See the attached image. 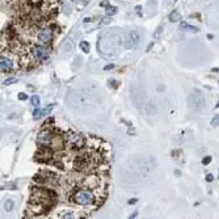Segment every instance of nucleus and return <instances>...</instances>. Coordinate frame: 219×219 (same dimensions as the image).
I'll return each instance as SVG.
<instances>
[{"instance_id": "f257e3e1", "label": "nucleus", "mask_w": 219, "mask_h": 219, "mask_svg": "<svg viewBox=\"0 0 219 219\" xmlns=\"http://www.w3.org/2000/svg\"><path fill=\"white\" fill-rule=\"evenodd\" d=\"M74 201L77 205H81V206L91 205L95 201V194L89 189H80V190H77L74 194Z\"/></svg>"}, {"instance_id": "f03ea898", "label": "nucleus", "mask_w": 219, "mask_h": 219, "mask_svg": "<svg viewBox=\"0 0 219 219\" xmlns=\"http://www.w3.org/2000/svg\"><path fill=\"white\" fill-rule=\"evenodd\" d=\"M30 54L36 61L41 62V61H45V59L49 58V55H50V50H49L47 47H45V46L36 45V46H33L30 49Z\"/></svg>"}, {"instance_id": "7ed1b4c3", "label": "nucleus", "mask_w": 219, "mask_h": 219, "mask_svg": "<svg viewBox=\"0 0 219 219\" xmlns=\"http://www.w3.org/2000/svg\"><path fill=\"white\" fill-rule=\"evenodd\" d=\"M67 142H68L71 146H74L76 148H80L84 146L85 139L80 133H74V131H70L67 134Z\"/></svg>"}, {"instance_id": "20e7f679", "label": "nucleus", "mask_w": 219, "mask_h": 219, "mask_svg": "<svg viewBox=\"0 0 219 219\" xmlns=\"http://www.w3.org/2000/svg\"><path fill=\"white\" fill-rule=\"evenodd\" d=\"M203 104H205V99L201 92H194L190 95V106L194 110H201L203 108Z\"/></svg>"}, {"instance_id": "39448f33", "label": "nucleus", "mask_w": 219, "mask_h": 219, "mask_svg": "<svg viewBox=\"0 0 219 219\" xmlns=\"http://www.w3.org/2000/svg\"><path fill=\"white\" fill-rule=\"evenodd\" d=\"M38 143L45 146V147H50L54 143V135L47 130H42L40 135H38Z\"/></svg>"}, {"instance_id": "423d86ee", "label": "nucleus", "mask_w": 219, "mask_h": 219, "mask_svg": "<svg viewBox=\"0 0 219 219\" xmlns=\"http://www.w3.org/2000/svg\"><path fill=\"white\" fill-rule=\"evenodd\" d=\"M53 38V30L50 28H43L40 30L37 36V40H38V43H41V45H45V43H49L51 41Z\"/></svg>"}, {"instance_id": "0eeeda50", "label": "nucleus", "mask_w": 219, "mask_h": 219, "mask_svg": "<svg viewBox=\"0 0 219 219\" xmlns=\"http://www.w3.org/2000/svg\"><path fill=\"white\" fill-rule=\"evenodd\" d=\"M51 109H53V105H47L46 108H42V109L36 108L34 111H33V119H36V121L41 119L42 117H45V115H47L49 113H50Z\"/></svg>"}, {"instance_id": "6e6552de", "label": "nucleus", "mask_w": 219, "mask_h": 219, "mask_svg": "<svg viewBox=\"0 0 219 219\" xmlns=\"http://www.w3.org/2000/svg\"><path fill=\"white\" fill-rule=\"evenodd\" d=\"M13 68V62L7 57H0V70L3 72H9Z\"/></svg>"}, {"instance_id": "1a4fd4ad", "label": "nucleus", "mask_w": 219, "mask_h": 219, "mask_svg": "<svg viewBox=\"0 0 219 219\" xmlns=\"http://www.w3.org/2000/svg\"><path fill=\"white\" fill-rule=\"evenodd\" d=\"M138 42H139V34L137 32H131L127 36V41H126V43H125V47L131 49V47H134L135 45H137Z\"/></svg>"}, {"instance_id": "9d476101", "label": "nucleus", "mask_w": 219, "mask_h": 219, "mask_svg": "<svg viewBox=\"0 0 219 219\" xmlns=\"http://www.w3.org/2000/svg\"><path fill=\"white\" fill-rule=\"evenodd\" d=\"M180 28H181V30H185V32H193V33H197L198 32V28L193 26V25H189V24L185 22V21H181V24H180Z\"/></svg>"}, {"instance_id": "9b49d317", "label": "nucleus", "mask_w": 219, "mask_h": 219, "mask_svg": "<svg viewBox=\"0 0 219 219\" xmlns=\"http://www.w3.org/2000/svg\"><path fill=\"white\" fill-rule=\"evenodd\" d=\"M180 20V13L178 11H172L169 13V21L171 22H177Z\"/></svg>"}, {"instance_id": "f8f14e48", "label": "nucleus", "mask_w": 219, "mask_h": 219, "mask_svg": "<svg viewBox=\"0 0 219 219\" xmlns=\"http://www.w3.org/2000/svg\"><path fill=\"white\" fill-rule=\"evenodd\" d=\"M13 207H14V202L12 201V199H7L6 202H4V210L6 211H12L13 210Z\"/></svg>"}, {"instance_id": "ddd939ff", "label": "nucleus", "mask_w": 219, "mask_h": 219, "mask_svg": "<svg viewBox=\"0 0 219 219\" xmlns=\"http://www.w3.org/2000/svg\"><path fill=\"white\" fill-rule=\"evenodd\" d=\"M117 12H118V9H117V7H114V6H109V7L105 8L106 16H113V14H115Z\"/></svg>"}, {"instance_id": "4468645a", "label": "nucleus", "mask_w": 219, "mask_h": 219, "mask_svg": "<svg viewBox=\"0 0 219 219\" xmlns=\"http://www.w3.org/2000/svg\"><path fill=\"white\" fill-rule=\"evenodd\" d=\"M79 47L83 50V53H89V49H91V45L87 41H81L79 43Z\"/></svg>"}, {"instance_id": "2eb2a0df", "label": "nucleus", "mask_w": 219, "mask_h": 219, "mask_svg": "<svg viewBox=\"0 0 219 219\" xmlns=\"http://www.w3.org/2000/svg\"><path fill=\"white\" fill-rule=\"evenodd\" d=\"M30 103H32V105L34 106V108H38V106H40V103H41L40 97H38V96H33L32 100H30Z\"/></svg>"}, {"instance_id": "dca6fc26", "label": "nucleus", "mask_w": 219, "mask_h": 219, "mask_svg": "<svg viewBox=\"0 0 219 219\" xmlns=\"http://www.w3.org/2000/svg\"><path fill=\"white\" fill-rule=\"evenodd\" d=\"M14 83H17V79H16V77H9V79L4 80L3 84H4V85H11V84H14Z\"/></svg>"}, {"instance_id": "f3484780", "label": "nucleus", "mask_w": 219, "mask_h": 219, "mask_svg": "<svg viewBox=\"0 0 219 219\" xmlns=\"http://www.w3.org/2000/svg\"><path fill=\"white\" fill-rule=\"evenodd\" d=\"M162 32H163V26H159L154 33V40H158L159 36H162Z\"/></svg>"}, {"instance_id": "a211bd4d", "label": "nucleus", "mask_w": 219, "mask_h": 219, "mask_svg": "<svg viewBox=\"0 0 219 219\" xmlns=\"http://www.w3.org/2000/svg\"><path fill=\"white\" fill-rule=\"evenodd\" d=\"M218 125H219V115H215L211 119V126H213V127H217Z\"/></svg>"}, {"instance_id": "6ab92c4d", "label": "nucleus", "mask_w": 219, "mask_h": 219, "mask_svg": "<svg viewBox=\"0 0 219 219\" xmlns=\"http://www.w3.org/2000/svg\"><path fill=\"white\" fill-rule=\"evenodd\" d=\"M17 97H18V100H21V101H25V100H28V96H26L25 93H22V92H20V93L17 95Z\"/></svg>"}, {"instance_id": "aec40b11", "label": "nucleus", "mask_w": 219, "mask_h": 219, "mask_svg": "<svg viewBox=\"0 0 219 219\" xmlns=\"http://www.w3.org/2000/svg\"><path fill=\"white\" fill-rule=\"evenodd\" d=\"M210 162H211V156H206V158L202 159V164H203V165H207Z\"/></svg>"}, {"instance_id": "412c9836", "label": "nucleus", "mask_w": 219, "mask_h": 219, "mask_svg": "<svg viewBox=\"0 0 219 219\" xmlns=\"http://www.w3.org/2000/svg\"><path fill=\"white\" fill-rule=\"evenodd\" d=\"M206 181H207V182L214 181V176H213L211 173H207V176H206Z\"/></svg>"}, {"instance_id": "4be33fe9", "label": "nucleus", "mask_w": 219, "mask_h": 219, "mask_svg": "<svg viewBox=\"0 0 219 219\" xmlns=\"http://www.w3.org/2000/svg\"><path fill=\"white\" fill-rule=\"evenodd\" d=\"M114 67H115L114 65H106V66L104 67V70H105V71H110V70H113Z\"/></svg>"}, {"instance_id": "5701e85b", "label": "nucleus", "mask_w": 219, "mask_h": 219, "mask_svg": "<svg viewBox=\"0 0 219 219\" xmlns=\"http://www.w3.org/2000/svg\"><path fill=\"white\" fill-rule=\"evenodd\" d=\"M110 21H111V18L108 16V17H105L104 20H103V24H105V25H106V24H110Z\"/></svg>"}, {"instance_id": "b1692460", "label": "nucleus", "mask_w": 219, "mask_h": 219, "mask_svg": "<svg viewBox=\"0 0 219 219\" xmlns=\"http://www.w3.org/2000/svg\"><path fill=\"white\" fill-rule=\"evenodd\" d=\"M135 11H137V13H139L140 16H143V14H142V8H140V6H138L137 8H135Z\"/></svg>"}, {"instance_id": "393cba45", "label": "nucleus", "mask_w": 219, "mask_h": 219, "mask_svg": "<svg viewBox=\"0 0 219 219\" xmlns=\"http://www.w3.org/2000/svg\"><path fill=\"white\" fill-rule=\"evenodd\" d=\"M138 202V199L137 198H133V199H130L129 201V205H134V203H137Z\"/></svg>"}, {"instance_id": "a878e982", "label": "nucleus", "mask_w": 219, "mask_h": 219, "mask_svg": "<svg viewBox=\"0 0 219 219\" xmlns=\"http://www.w3.org/2000/svg\"><path fill=\"white\" fill-rule=\"evenodd\" d=\"M137 214H138L137 211H134V213H133V214H131V215H130V218H135V217H137Z\"/></svg>"}, {"instance_id": "bb28decb", "label": "nucleus", "mask_w": 219, "mask_h": 219, "mask_svg": "<svg viewBox=\"0 0 219 219\" xmlns=\"http://www.w3.org/2000/svg\"><path fill=\"white\" fill-rule=\"evenodd\" d=\"M152 46H154V42H152V43H150V45L147 46V51H148V50H151V47H152Z\"/></svg>"}, {"instance_id": "cd10ccee", "label": "nucleus", "mask_w": 219, "mask_h": 219, "mask_svg": "<svg viewBox=\"0 0 219 219\" xmlns=\"http://www.w3.org/2000/svg\"><path fill=\"white\" fill-rule=\"evenodd\" d=\"M71 2H75V3H79V2H80V0H71ZM83 2H84V3H85V2H88V0H83Z\"/></svg>"}, {"instance_id": "c85d7f7f", "label": "nucleus", "mask_w": 219, "mask_h": 219, "mask_svg": "<svg viewBox=\"0 0 219 219\" xmlns=\"http://www.w3.org/2000/svg\"><path fill=\"white\" fill-rule=\"evenodd\" d=\"M174 173H176V176H180V171H178V169H176V171H174Z\"/></svg>"}, {"instance_id": "c756f323", "label": "nucleus", "mask_w": 219, "mask_h": 219, "mask_svg": "<svg viewBox=\"0 0 219 219\" xmlns=\"http://www.w3.org/2000/svg\"><path fill=\"white\" fill-rule=\"evenodd\" d=\"M174 2H177V0H174Z\"/></svg>"}]
</instances>
